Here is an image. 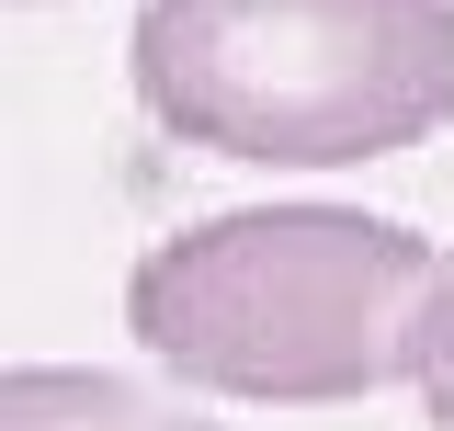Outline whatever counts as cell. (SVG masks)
<instances>
[{"label":"cell","mask_w":454,"mask_h":431,"mask_svg":"<svg viewBox=\"0 0 454 431\" xmlns=\"http://www.w3.org/2000/svg\"><path fill=\"white\" fill-rule=\"evenodd\" d=\"M454 250L364 205H227L137 250L125 329L170 386L239 409H352L420 386Z\"/></svg>","instance_id":"1"},{"label":"cell","mask_w":454,"mask_h":431,"mask_svg":"<svg viewBox=\"0 0 454 431\" xmlns=\"http://www.w3.org/2000/svg\"><path fill=\"white\" fill-rule=\"evenodd\" d=\"M125 80L205 160L364 170L454 125V0H148Z\"/></svg>","instance_id":"2"},{"label":"cell","mask_w":454,"mask_h":431,"mask_svg":"<svg viewBox=\"0 0 454 431\" xmlns=\"http://www.w3.org/2000/svg\"><path fill=\"white\" fill-rule=\"evenodd\" d=\"M0 431H227V420L114 364H0Z\"/></svg>","instance_id":"3"},{"label":"cell","mask_w":454,"mask_h":431,"mask_svg":"<svg viewBox=\"0 0 454 431\" xmlns=\"http://www.w3.org/2000/svg\"><path fill=\"white\" fill-rule=\"evenodd\" d=\"M420 409H432V431H454V272L443 295H432V329H420V386H409Z\"/></svg>","instance_id":"4"}]
</instances>
